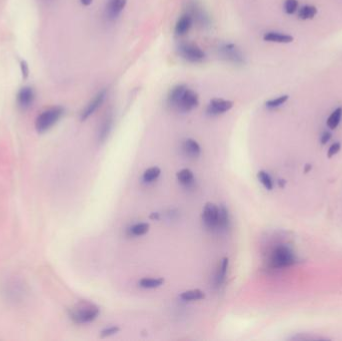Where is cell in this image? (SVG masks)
I'll return each instance as SVG.
<instances>
[{"instance_id":"obj_1","label":"cell","mask_w":342,"mask_h":341,"mask_svg":"<svg viewBox=\"0 0 342 341\" xmlns=\"http://www.w3.org/2000/svg\"><path fill=\"white\" fill-rule=\"evenodd\" d=\"M168 103L180 112H189L199 104L198 94L184 84L174 86L168 94Z\"/></svg>"},{"instance_id":"obj_16","label":"cell","mask_w":342,"mask_h":341,"mask_svg":"<svg viewBox=\"0 0 342 341\" xmlns=\"http://www.w3.org/2000/svg\"><path fill=\"white\" fill-rule=\"evenodd\" d=\"M178 181L184 186H189L194 182L193 172L188 168H183L177 172Z\"/></svg>"},{"instance_id":"obj_20","label":"cell","mask_w":342,"mask_h":341,"mask_svg":"<svg viewBox=\"0 0 342 341\" xmlns=\"http://www.w3.org/2000/svg\"><path fill=\"white\" fill-rule=\"evenodd\" d=\"M163 283V278H142L139 281V286L142 288H156Z\"/></svg>"},{"instance_id":"obj_19","label":"cell","mask_w":342,"mask_h":341,"mask_svg":"<svg viewBox=\"0 0 342 341\" xmlns=\"http://www.w3.org/2000/svg\"><path fill=\"white\" fill-rule=\"evenodd\" d=\"M180 298L184 301H195L205 298V293L200 289H191L182 292L180 294Z\"/></svg>"},{"instance_id":"obj_18","label":"cell","mask_w":342,"mask_h":341,"mask_svg":"<svg viewBox=\"0 0 342 341\" xmlns=\"http://www.w3.org/2000/svg\"><path fill=\"white\" fill-rule=\"evenodd\" d=\"M341 118H342V107H337L335 110L332 111V113L329 115V117L326 121L328 128L331 130L337 128V126L341 121Z\"/></svg>"},{"instance_id":"obj_14","label":"cell","mask_w":342,"mask_h":341,"mask_svg":"<svg viewBox=\"0 0 342 341\" xmlns=\"http://www.w3.org/2000/svg\"><path fill=\"white\" fill-rule=\"evenodd\" d=\"M183 150L185 154L191 158H197L201 153L200 145L192 138H187L183 143Z\"/></svg>"},{"instance_id":"obj_32","label":"cell","mask_w":342,"mask_h":341,"mask_svg":"<svg viewBox=\"0 0 342 341\" xmlns=\"http://www.w3.org/2000/svg\"><path fill=\"white\" fill-rule=\"evenodd\" d=\"M331 139V133L330 132H323L321 137H320V140H321V143L322 144H326V143Z\"/></svg>"},{"instance_id":"obj_15","label":"cell","mask_w":342,"mask_h":341,"mask_svg":"<svg viewBox=\"0 0 342 341\" xmlns=\"http://www.w3.org/2000/svg\"><path fill=\"white\" fill-rule=\"evenodd\" d=\"M298 11V17L301 20H311L316 16L318 10L314 5H304Z\"/></svg>"},{"instance_id":"obj_22","label":"cell","mask_w":342,"mask_h":341,"mask_svg":"<svg viewBox=\"0 0 342 341\" xmlns=\"http://www.w3.org/2000/svg\"><path fill=\"white\" fill-rule=\"evenodd\" d=\"M288 99H289V96L284 94V95H280L278 97H275L273 99H269L265 102V106L266 108L268 109H275L280 107L281 105H283Z\"/></svg>"},{"instance_id":"obj_4","label":"cell","mask_w":342,"mask_h":341,"mask_svg":"<svg viewBox=\"0 0 342 341\" xmlns=\"http://www.w3.org/2000/svg\"><path fill=\"white\" fill-rule=\"evenodd\" d=\"M178 52L180 56L190 63L202 62L206 57L205 52L197 44L192 42H184L180 44L178 46Z\"/></svg>"},{"instance_id":"obj_12","label":"cell","mask_w":342,"mask_h":341,"mask_svg":"<svg viewBox=\"0 0 342 341\" xmlns=\"http://www.w3.org/2000/svg\"><path fill=\"white\" fill-rule=\"evenodd\" d=\"M263 40L267 42L287 44L293 42L294 37L290 34H285L277 31H268L263 35Z\"/></svg>"},{"instance_id":"obj_13","label":"cell","mask_w":342,"mask_h":341,"mask_svg":"<svg viewBox=\"0 0 342 341\" xmlns=\"http://www.w3.org/2000/svg\"><path fill=\"white\" fill-rule=\"evenodd\" d=\"M193 23V18L190 14H184L177 20L174 28V32L177 36L185 35L191 28Z\"/></svg>"},{"instance_id":"obj_23","label":"cell","mask_w":342,"mask_h":341,"mask_svg":"<svg viewBox=\"0 0 342 341\" xmlns=\"http://www.w3.org/2000/svg\"><path fill=\"white\" fill-rule=\"evenodd\" d=\"M111 127H112V118L106 117L105 120L103 121V123L101 124L100 131H99V140L101 142L107 138L108 134H109V132L111 130Z\"/></svg>"},{"instance_id":"obj_8","label":"cell","mask_w":342,"mask_h":341,"mask_svg":"<svg viewBox=\"0 0 342 341\" xmlns=\"http://www.w3.org/2000/svg\"><path fill=\"white\" fill-rule=\"evenodd\" d=\"M105 97H106V90L103 89V90L99 91L91 100H90L80 114L81 121H84L91 116L102 105V103L105 100Z\"/></svg>"},{"instance_id":"obj_27","label":"cell","mask_w":342,"mask_h":341,"mask_svg":"<svg viewBox=\"0 0 342 341\" xmlns=\"http://www.w3.org/2000/svg\"><path fill=\"white\" fill-rule=\"evenodd\" d=\"M193 14L195 15V18L197 19V21L199 22L200 25L202 26H205V25H208L209 24V18H208V16L204 13V11L201 9V8H197V6L195 5L193 7Z\"/></svg>"},{"instance_id":"obj_2","label":"cell","mask_w":342,"mask_h":341,"mask_svg":"<svg viewBox=\"0 0 342 341\" xmlns=\"http://www.w3.org/2000/svg\"><path fill=\"white\" fill-rule=\"evenodd\" d=\"M69 315L77 324H84L97 318L99 315V307L94 303L80 301L70 309Z\"/></svg>"},{"instance_id":"obj_6","label":"cell","mask_w":342,"mask_h":341,"mask_svg":"<svg viewBox=\"0 0 342 341\" xmlns=\"http://www.w3.org/2000/svg\"><path fill=\"white\" fill-rule=\"evenodd\" d=\"M219 54L225 60L237 65H242L245 63V57L241 50L234 43H225L222 44L219 49Z\"/></svg>"},{"instance_id":"obj_7","label":"cell","mask_w":342,"mask_h":341,"mask_svg":"<svg viewBox=\"0 0 342 341\" xmlns=\"http://www.w3.org/2000/svg\"><path fill=\"white\" fill-rule=\"evenodd\" d=\"M202 219L204 225L211 230L218 229L219 207L211 202L205 204L202 211Z\"/></svg>"},{"instance_id":"obj_28","label":"cell","mask_w":342,"mask_h":341,"mask_svg":"<svg viewBox=\"0 0 342 341\" xmlns=\"http://www.w3.org/2000/svg\"><path fill=\"white\" fill-rule=\"evenodd\" d=\"M284 11L288 15H292L298 10V0H285L283 5Z\"/></svg>"},{"instance_id":"obj_10","label":"cell","mask_w":342,"mask_h":341,"mask_svg":"<svg viewBox=\"0 0 342 341\" xmlns=\"http://www.w3.org/2000/svg\"><path fill=\"white\" fill-rule=\"evenodd\" d=\"M35 99V92L30 86L22 87L17 94V103L20 108L27 109L33 104Z\"/></svg>"},{"instance_id":"obj_30","label":"cell","mask_w":342,"mask_h":341,"mask_svg":"<svg viewBox=\"0 0 342 341\" xmlns=\"http://www.w3.org/2000/svg\"><path fill=\"white\" fill-rule=\"evenodd\" d=\"M340 147H341V145H340L339 142L333 143V144L328 149V157H332L333 155L338 153V151L340 150Z\"/></svg>"},{"instance_id":"obj_31","label":"cell","mask_w":342,"mask_h":341,"mask_svg":"<svg viewBox=\"0 0 342 341\" xmlns=\"http://www.w3.org/2000/svg\"><path fill=\"white\" fill-rule=\"evenodd\" d=\"M20 69H21V73H22V77L23 78H27L29 75V67L26 61L22 60L20 62Z\"/></svg>"},{"instance_id":"obj_9","label":"cell","mask_w":342,"mask_h":341,"mask_svg":"<svg viewBox=\"0 0 342 341\" xmlns=\"http://www.w3.org/2000/svg\"><path fill=\"white\" fill-rule=\"evenodd\" d=\"M233 107V102L227 99L214 98L207 106V113L209 115H219L229 111Z\"/></svg>"},{"instance_id":"obj_29","label":"cell","mask_w":342,"mask_h":341,"mask_svg":"<svg viewBox=\"0 0 342 341\" xmlns=\"http://www.w3.org/2000/svg\"><path fill=\"white\" fill-rule=\"evenodd\" d=\"M120 328L118 326H110V327H107L105 329H103L101 331V336L102 337H107V336H111V335H114L116 334L117 332H119Z\"/></svg>"},{"instance_id":"obj_3","label":"cell","mask_w":342,"mask_h":341,"mask_svg":"<svg viewBox=\"0 0 342 341\" xmlns=\"http://www.w3.org/2000/svg\"><path fill=\"white\" fill-rule=\"evenodd\" d=\"M64 109L60 106H54L43 111L35 121V128L38 133H44L49 130L63 115Z\"/></svg>"},{"instance_id":"obj_26","label":"cell","mask_w":342,"mask_h":341,"mask_svg":"<svg viewBox=\"0 0 342 341\" xmlns=\"http://www.w3.org/2000/svg\"><path fill=\"white\" fill-rule=\"evenodd\" d=\"M149 230V224L146 222L136 223L130 228V232L135 236H141L147 233Z\"/></svg>"},{"instance_id":"obj_11","label":"cell","mask_w":342,"mask_h":341,"mask_svg":"<svg viewBox=\"0 0 342 341\" xmlns=\"http://www.w3.org/2000/svg\"><path fill=\"white\" fill-rule=\"evenodd\" d=\"M126 4H127V0H107L106 2V15L109 19L114 20L122 13Z\"/></svg>"},{"instance_id":"obj_24","label":"cell","mask_w":342,"mask_h":341,"mask_svg":"<svg viewBox=\"0 0 342 341\" xmlns=\"http://www.w3.org/2000/svg\"><path fill=\"white\" fill-rule=\"evenodd\" d=\"M229 225V215L228 210L225 206H219V220H218V229H225Z\"/></svg>"},{"instance_id":"obj_33","label":"cell","mask_w":342,"mask_h":341,"mask_svg":"<svg viewBox=\"0 0 342 341\" xmlns=\"http://www.w3.org/2000/svg\"><path fill=\"white\" fill-rule=\"evenodd\" d=\"M80 2L82 5H85V6H88L91 4L93 2V0H80Z\"/></svg>"},{"instance_id":"obj_25","label":"cell","mask_w":342,"mask_h":341,"mask_svg":"<svg viewBox=\"0 0 342 341\" xmlns=\"http://www.w3.org/2000/svg\"><path fill=\"white\" fill-rule=\"evenodd\" d=\"M258 180L260 181V183L267 189V190H271L273 189V181L271 177L269 176V174L265 171H259L257 174Z\"/></svg>"},{"instance_id":"obj_17","label":"cell","mask_w":342,"mask_h":341,"mask_svg":"<svg viewBox=\"0 0 342 341\" xmlns=\"http://www.w3.org/2000/svg\"><path fill=\"white\" fill-rule=\"evenodd\" d=\"M228 264H229L228 258L224 257L221 260L220 266H219L218 270H217V273H216V276H215V284H216V286H220L224 282L225 277H226V273H227V269H228Z\"/></svg>"},{"instance_id":"obj_21","label":"cell","mask_w":342,"mask_h":341,"mask_svg":"<svg viewBox=\"0 0 342 341\" xmlns=\"http://www.w3.org/2000/svg\"><path fill=\"white\" fill-rule=\"evenodd\" d=\"M160 173H161V170L159 167H157V166L150 167L144 171L143 176H142L143 181L146 182V183H150V182L156 180V179L159 177Z\"/></svg>"},{"instance_id":"obj_5","label":"cell","mask_w":342,"mask_h":341,"mask_svg":"<svg viewBox=\"0 0 342 341\" xmlns=\"http://www.w3.org/2000/svg\"><path fill=\"white\" fill-rule=\"evenodd\" d=\"M295 256L290 250L286 246L277 247L270 257V265L274 268H283L288 267L295 263Z\"/></svg>"}]
</instances>
